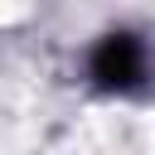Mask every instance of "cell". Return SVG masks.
I'll list each match as a JSON object with an SVG mask.
<instances>
[{
    "label": "cell",
    "mask_w": 155,
    "mask_h": 155,
    "mask_svg": "<svg viewBox=\"0 0 155 155\" xmlns=\"http://www.w3.org/2000/svg\"><path fill=\"white\" fill-rule=\"evenodd\" d=\"M145 73H150V58H145V44L136 34H107L92 48V78L102 87H111V92L136 87Z\"/></svg>",
    "instance_id": "cell-1"
}]
</instances>
